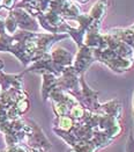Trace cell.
I'll list each match as a JSON object with an SVG mask.
<instances>
[{
  "mask_svg": "<svg viewBox=\"0 0 134 152\" xmlns=\"http://www.w3.org/2000/svg\"><path fill=\"white\" fill-rule=\"evenodd\" d=\"M94 56H95L96 61L105 64L108 67L113 70L114 72L128 71L134 65V61H130V59L124 58L122 56L117 53L113 49L108 47V44H105V47L101 50H94Z\"/></svg>",
  "mask_w": 134,
  "mask_h": 152,
  "instance_id": "1",
  "label": "cell"
},
{
  "mask_svg": "<svg viewBox=\"0 0 134 152\" xmlns=\"http://www.w3.org/2000/svg\"><path fill=\"white\" fill-rule=\"evenodd\" d=\"M74 96L89 112L96 113L101 106V103L98 102V93L96 91H93L87 85L83 75H81L80 77V91Z\"/></svg>",
  "mask_w": 134,
  "mask_h": 152,
  "instance_id": "2",
  "label": "cell"
},
{
  "mask_svg": "<svg viewBox=\"0 0 134 152\" xmlns=\"http://www.w3.org/2000/svg\"><path fill=\"white\" fill-rule=\"evenodd\" d=\"M96 59H95V56H94V50L87 45H81L79 48V51L76 53V57L74 58L73 61V69L81 76L85 73V71L94 63Z\"/></svg>",
  "mask_w": 134,
  "mask_h": 152,
  "instance_id": "3",
  "label": "cell"
},
{
  "mask_svg": "<svg viewBox=\"0 0 134 152\" xmlns=\"http://www.w3.org/2000/svg\"><path fill=\"white\" fill-rule=\"evenodd\" d=\"M50 55H51V58L54 62V64H57L58 66H60L62 69H65L67 66H71L73 64V55L64 48H57Z\"/></svg>",
  "mask_w": 134,
  "mask_h": 152,
  "instance_id": "4",
  "label": "cell"
},
{
  "mask_svg": "<svg viewBox=\"0 0 134 152\" xmlns=\"http://www.w3.org/2000/svg\"><path fill=\"white\" fill-rule=\"evenodd\" d=\"M112 35H114L116 37L120 38L124 41L127 45H130L132 48L134 52V25L128 27V28H117V29H111L109 30Z\"/></svg>",
  "mask_w": 134,
  "mask_h": 152,
  "instance_id": "5",
  "label": "cell"
},
{
  "mask_svg": "<svg viewBox=\"0 0 134 152\" xmlns=\"http://www.w3.org/2000/svg\"><path fill=\"white\" fill-rule=\"evenodd\" d=\"M125 152H134V137L132 134L128 136V138L126 140Z\"/></svg>",
  "mask_w": 134,
  "mask_h": 152,
  "instance_id": "6",
  "label": "cell"
},
{
  "mask_svg": "<svg viewBox=\"0 0 134 152\" xmlns=\"http://www.w3.org/2000/svg\"><path fill=\"white\" fill-rule=\"evenodd\" d=\"M132 135H133V137H134V127H133V129H132V132H131Z\"/></svg>",
  "mask_w": 134,
  "mask_h": 152,
  "instance_id": "7",
  "label": "cell"
},
{
  "mask_svg": "<svg viewBox=\"0 0 134 152\" xmlns=\"http://www.w3.org/2000/svg\"><path fill=\"white\" fill-rule=\"evenodd\" d=\"M133 109H134V95H133Z\"/></svg>",
  "mask_w": 134,
  "mask_h": 152,
  "instance_id": "8",
  "label": "cell"
},
{
  "mask_svg": "<svg viewBox=\"0 0 134 152\" xmlns=\"http://www.w3.org/2000/svg\"><path fill=\"white\" fill-rule=\"evenodd\" d=\"M133 117H134V113H133Z\"/></svg>",
  "mask_w": 134,
  "mask_h": 152,
  "instance_id": "9",
  "label": "cell"
}]
</instances>
